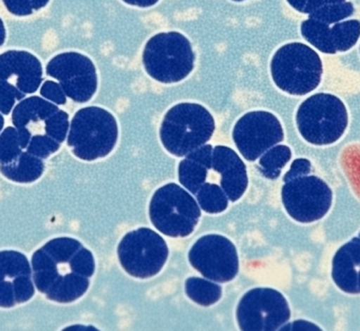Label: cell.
<instances>
[{
	"label": "cell",
	"instance_id": "6",
	"mask_svg": "<svg viewBox=\"0 0 360 331\" xmlns=\"http://www.w3.org/2000/svg\"><path fill=\"white\" fill-rule=\"evenodd\" d=\"M146 72L162 84H176L192 73L195 53L179 32H164L150 38L143 53Z\"/></svg>",
	"mask_w": 360,
	"mask_h": 331
},
{
	"label": "cell",
	"instance_id": "24",
	"mask_svg": "<svg viewBox=\"0 0 360 331\" xmlns=\"http://www.w3.org/2000/svg\"><path fill=\"white\" fill-rule=\"evenodd\" d=\"M292 158V151L288 146L278 145L270 148L260 156V172L269 180H276L281 175V170Z\"/></svg>",
	"mask_w": 360,
	"mask_h": 331
},
{
	"label": "cell",
	"instance_id": "32",
	"mask_svg": "<svg viewBox=\"0 0 360 331\" xmlns=\"http://www.w3.org/2000/svg\"><path fill=\"white\" fill-rule=\"evenodd\" d=\"M287 1L292 8H295L298 12L310 15L311 13L326 4H338V2H344L346 0H287Z\"/></svg>",
	"mask_w": 360,
	"mask_h": 331
},
{
	"label": "cell",
	"instance_id": "20",
	"mask_svg": "<svg viewBox=\"0 0 360 331\" xmlns=\"http://www.w3.org/2000/svg\"><path fill=\"white\" fill-rule=\"evenodd\" d=\"M44 172V163L41 158L29 154L25 150L14 162L0 166V173L18 184H30L41 177Z\"/></svg>",
	"mask_w": 360,
	"mask_h": 331
},
{
	"label": "cell",
	"instance_id": "35",
	"mask_svg": "<svg viewBox=\"0 0 360 331\" xmlns=\"http://www.w3.org/2000/svg\"><path fill=\"white\" fill-rule=\"evenodd\" d=\"M281 330H321V328L315 324L311 323V322L295 321L292 324L283 326Z\"/></svg>",
	"mask_w": 360,
	"mask_h": 331
},
{
	"label": "cell",
	"instance_id": "25",
	"mask_svg": "<svg viewBox=\"0 0 360 331\" xmlns=\"http://www.w3.org/2000/svg\"><path fill=\"white\" fill-rule=\"evenodd\" d=\"M199 207L207 213H221L228 208L229 199L221 187L213 182H205L197 191Z\"/></svg>",
	"mask_w": 360,
	"mask_h": 331
},
{
	"label": "cell",
	"instance_id": "37",
	"mask_svg": "<svg viewBox=\"0 0 360 331\" xmlns=\"http://www.w3.org/2000/svg\"><path fill=\"white\" fill-rule=\"evenodd\" d=\"M49 1H50V0H30L34 11H38L40 10V8H44V6L49 4Z\"/></svg>",
	"mask_w": 360,
	"mask_h": 331
},
{
	"label": "cell",
	"instance_id": "34",
	"mask_svg": "<svg viewBox=\"0 0 360 331\" xmlns=\"http://www.w3.org/2000/svg\"><path fill=\"white\" fill-rule=\"evenodd\" d=\"M8 12L16 16H29L33 14V6L30 0H2Z\"/></svg>",
	"mask_w": 360,
	"mask_h": 331
},
{
	"label": "cell",
	"instance_id": "12",
	"mask_svg": "<svg viewBox=\"0 0 360 331\" xmlns=\"http://www.w3.org/2000/svg\"><path fill=\"white\" fill-rule=\"evenodd\" d=\"M46 71L50 77L58 80L67 97L75 103H86L96 93V68L86 55L60 53L49 61Z\"/></svg>",
	"mask_w": 360,
	"mask_h": 331
},
{
	"label": "cell",
	"instance_id": "16",
	"mask_svg": "<svg viewBox=\"0 0 360 331\" xmlns=\"http://www.w3.org/2000/svg\"><path fill=\"white\" fill-rule=\"evenodd\" d=\"M212 169L221 176L220 187L229 201H238L249 184L247 168L238 154L226 146H216L213 148Z\"/></svg>",
	"mask_w": 360,
	"mask_h": 331
},
{
	"label": "cell",
	"instance_id": "4",
	"mask_svg": "<svg viewBox=\"0 0 360 331\" xmlns=\"http://www.w3.org/2000/svg\"><path fill=\"white\" fill-rule=\"evenodd\" d=\"M68 146L79 160L92 162L111 154L118 139V125L111 112L82 108L70 123Z\"/></svg>",
	"mask_w": 360,
	"mask_h": 331
},
{
	"label": "cell",
	"instance_id": "8",
	"mask_svg": "<svg viewBox=\"0 0 360 331\" xmlns=\"http://www.w3.org/2000/svg\"><path fill=\"white\" fill-rule=\"evenodd\" d=\"M120 265L137 279H149L164 268L169 256L165 239L150 228L127 233L117 248Z\"/></svg>",
	"mask_w": 360,
	"mask_h": 331
},
{
	"label": "cell",
	"instance_id": "14",
	"mask_svg": "<svg viewBox=\"0 0 360 331\" xmlns=\"http://www.w3.org/2000/svg\"><path fill=\"white\" fill-rule=\"evenodd\" d=\"M35 296L31 263L15 250L0 251V307L12 308Z\"/></svg>",
	"mask_w": 360,
	"mask_h": 331
},
{
	"label": "cell",
	"instance_id": "38",
	"mask_svg": "<svg viewBox=\"0 0 360 331\" xmlns=\"http://www.w3.org/2000/svg\"><path fill=\"white\" fill-rule=\"evenodd\" d=\"M6 42V27H4V21L0 18V46Z\"/></svg>",
	"mask_w": 360,
	"mask_h": 331
},
{
	"label": "cell",
	"instance_id": "18",
	"mask_svg": "<svg viewBox=\"0 0 360 331\" xmlns=\"http://www.w3.org/2000/svg\"><path fill=\"white\" fill-rule=\"evenodd\" d=\"M212 156L213 147L211 145H203L186 154V158L180 162V184L192 194H196L197 191L207 182V174L210 169H212Z\"/></svg>",
	"mask_w": 360,
	"mask_h": 331
},
{
	"label": "cell",
	"instance_id": "11",
	"mask_svg": "<svg viewBox=\"0 0 360 331\" xmlns=\"http://www.w3.org/2000/svg\"><path fill=\"white\" fill-rule=\"evenodd\" d=\"M193 268L205 279L217 283L232 281L239 270L238 254L234 244L218 235L200 237L188 252Z\"/></svg>",
	"mask_w": 360,
	"mask_h": 331
},
{
	"label": "cell",
	"instance_id": "3",
	"mask_svg": "<svg viewBox=\"0 0 360 331\" xmlns=\"http://www.w3.org/2000/svg\"><path fill=\"white\" fill-rule=\"evenodd\" d=\"M273 82L288 94H309L321 85L323 61L316 51L302 42L279 48L271 61Z\"/></svg>",
	"mask_w": 360,
	"mask_h": 331
},
{
	"label": "cell",
	"instance_id": "29",
	"mask_svg": "<svg viewBox=\"0 0 360 331\" xmlns=\"http://www.w3.org/2000/svg\"><path fill=\"white\" fill-rule=\"evenodd\" d=\"M60 143L46 135H32L27 151L44 160L60 149Z\"/></svg>",
	"mask_w": 360,
	"mask_h": 331
},
{
	"label": "cell",
	"instance_id": "9",
	"mask_svg": "<svg viewBox=\"0 0 360 331\" xmlns=\"http://www.w3.org/2000/svg\"><path fill=\"white\" fill-rule=\"evenodd\" d=\"M281 199L293 220L309 224L327 216L331 209L333 192L319 176L304 175L285 182Z\"/></svg>",
	"mask_w": 360,
	"mask_h": 331
},
{
	"label": "cell",
	"instance_id": "27",
	"mask_svg": "<svg viewBox=\"0 0 360 331\" xmlns=\"http://www.w3.org/2000/svg\"><path fill=\"white\" fill-rule=\"evenodd\" d=\"M354 13V6L352 2L344 1L338 4H326L321 6L314 12L311 13V18L323 21L328 25L340 23L350 17Z\"/></svg>",
	"mask_w": 360,
	"mask_h": 331
},
{
	"label": "cell",
	"instance_id": "7",
	"mask_svg": "<svg viewBox=\"0 0 360 331\" xmlns=\"http://www.w3.org/2000/svg\"><path fill=\"white\" fill-rule=\"evenodd\" d=\"M149 214L152 224L165 235L184 237L194 231L201 212L188 191L177 184H167L152 196Z\"/></svg>",
	"mask_w": 360,
	"mask_h": 331
},
{
	"label": "cell",
	"instance_id": "19",
	"mask_svg": "<svg viewBox=\"0 0 360 331\" xmlns=\"http://www.w3.org/2000/svg\"><path fill=\"white\" fill-rule=\"evenodd\" d=\"M58 106L39 96L27 97L13 109L12 122L16 128H25L31 124L44 122L59 111Z\"/></svg>",
	"mask_w": 360,
	"mask_h": 331
},
{
	"label": "cell",
	"instance_id": "36",
	"mask_svg": "<svg viewBox=\"0 0 360 331\" xmlns=\"http://www.w3.org/2000/svg\"><path fill=\"white\" fill-rule=\"evenodd\" d=\"M130 6H139V8H149L158 4L160 0H122Z\"/></svg>",
	"mask_w": 360,
	"mask_h": 331
},
{
	"label": "cell",
	"instance_id": "41",
	"mask_svg": "<svg viewBox=\"0 0 360 331\" xmlns=\"http://www.w3.org/2000/svg\"><path fill=\"white\" fill-rule=\"evenodd\" d=\"M233 1H243V0H233Z\"/></svg>",
	"mask_w": 360,
	"mask_h": 331
},
{
	"label": "cell",
	"instance_id": "23",
	"mask_svg": "<svg viewBox=\"0 0 360 331\" xmlns=\"http://www.w3.org/2000/svg\"><path fill=\"white\" fill-rule=\"evenodd\" d=\"M186 294L193 302L207 307L220 300L222 289L214 282L200 277H190L186 281Z\"/></svg>",
	"mask_w": 360,
	"mask_h": 331
},
{
	"label": "cell",
	"instance_id": "15",
	"mask_svg": "<svg viewBox=\"0 0 360 331\" xmlns=\"http://www.w3.org/2000/svg\"><path fill=\"white\" fill-rule=\"evenodd\" d=\"M16 76V87L32 94L42 82V65L39 59L27 51H6L0 55V80H8Z\"/></svg>",
	"mask_w": 360,
	"mask_h": 331
},
{
	"label": "cell",
	"instance_id": "31",
	"mask_svg": "<svg viewBox=\"0 0 360 331\" xmlns=\"http://www.w3.org/2000/svg\"><path fill=\"white\" fill-rule=\"evenodd\" d=\"M40 94L57 106L65 105L67 103V95L61 88L60 84L53 82V80H46L42 84L41 88H40Z\"/></svg>",
	"mask_w": 360,
	"mask_h": 331
},
{
	"label": "cell",
	"instance_id": "42",
	"mask_svg": "<svg viewBox=\"0 0 360 331\" xmlns=\"http://www.w3.org/2000/svg\"><path fill=\"white\" fill-rule=\"evenodd\" d=\"M359 237H360V233H359Z\"/></svg>",
	"mask_w": 360,
	"mask_h": 331
},
{
	"label": "cell",
	"instance_id": "1",
	"mask_svg": "<svg viewBox=\"0 0 360 331\" xmlns=\"http://www.w3.org/2000/svg\"><path fill=\"white\" fill-rule=\"evenodd\" d=\"M35 287L53 302L67 304L82 298L95 273L92 252L79 241L60 237L51 239L32 256Z\"/></svg>",
	"mask_w": 360,
	"mask_h": 331
},
{
	"label": "cell",
	"instance_id": "2",
	"mask_svg": "<svg viewBox=\"0 0 360 331\" xmlns=\"http://www.w3.org/2000/svg\"><path fill=\"white\" fill-rule=\"evenodd\" d=\"M215 131V120L203 106L181 103L171 108L160 126V141L169 154L182 158L205 145Z\"/></svg>",
	"mask_w": 360,
	"mask_h": 331
},
{
	"label": "cell",
	"instance_id": "13",
	"mask_svg": "<svg viewBox=\"0 0 360 331\" xmlns=\"http://www.w3.org/2000/svg\"><path fill=\"white\" fill-rule=\"evenodd\" d=\"M283 137V126L278 118L266 111L245 114L233 129L235 145L249 162H254L270 148L281 143Z\"/></svg>",
	"mask_w": 360,
	"mask_h": 331
},
{
	"label": "cell",
	"instance_id": "21",
	"mask_svg": "<svg viewBox=\"0 0 360 331\" xmlns=\"http://www.w3.org/2000/svg\"><path fill=\"white\" fill-rule=\"evenodd\" d=\"M27 128L8 127L0 133V166L14 162L23 150L27 149L32 139Z\"/></svg>",
	"mask_w": 360,
	"mask_h": 331
},
{
	"label": "cell",
	"instance_id": "5",
	"mask_svg": "<svg viewBox=\"0 0 360 331\" xmlns=\"http://www.w3.org/2000/svg\"><path fill=\"white\" fill-rule=\"evenodd\" d=\"M348 124V110L344 101L328 93H317L309 97L296 113L300 135L312 145L336 143L346 132Z\"/></svg>",
	"mask_w": 360,
	"mask_h": 331
},
{
	"label": "cell",
	"instance_id": "40",
	"mask_svg": "<svg viewBox=\"0 0 360 331\" xmlns=\"http://www.w3.org/2000/svg\"><path fill=\"white\" fill-rule=\"evenodd\" d=\"M4 116H2V113H0V132L2 131V128H4Z\"/></svg>",
	"mask_w": 360,
	"mask_h": 331
},
{
	"label": "cell",
	"instance_id": "33",
	"mask_svg": "<svg viewBox=\"0 0 360 331\" xmlns=\"http://www.w3.org/2000/svg\"><path fill=\"white\" fill-rule=\"evenodd\" d=\"M311 171H312V165H311L310 161L307 158H298V160L294 161L289 171L285 173L283 182H285L288 180L300 177V176L309 175Z\"/></svg>",
	"mask_w": 360,
	"mask_h": 331
},
{
	"label": "cell",
	"instance_id": "17",
	"mask_svg": "<svg viewBox=\"0 0 360 331\" xmlns=\"http://www.w3.org/2000/svg\"><path fill=\"white\" fill-rule=\"evenodd\" d=\"M332 279L346 294H360V237L338 250L332 262Z\"/></svg>",
	"mask_w": 360,
	"mask_h": 331
},
{
	"label": "cell",
	"instance_id": "39",
	"mask_svg": "<svg viewBox=\"0 0 360 331\" xmlns=\"http://www.w3.org/2000/svg\"><path fill=\"white\" fill-rule=\"evenodd\" d=\"M67 330H96L93 327H80V326H72V327L67 328Z\"/></svg>",
	"mask_w": 360,
	"mask_h": 331
},
{
	"label": "cell",
	"instance_id": "28",
	"mask_svg": "<svg viewBox=\"0 0 360 331\" xmlns=\"http://www.w3.org/2000/svg\"><path fill=\"white\" fill-rule=\"evenodd\" d=\"M69 129V114L63 110H59L44 120V135H49L58 143L63 144L65 141Z\"/></svg>",
	"mask_w": 360,
	"mask_h": 331
},
{
	"label": "cell",
	"instance_id": "10",
	"mask_svg": "<svg viewBox=\"0 0 360 331\" xmlns=\"http://www.w3.org/2000/svg\"><path fill=\"white\" fill-rule=\"evenodd\" d=\"M239 328L245 331L278 330L291 311L287 299L273 288H254L241 298L236 311Z\"/></svg>",
	"mask_w": 360,
	"mask_h": 331
},
{
	"label": "cell",
	"instance_id": "26",
	"mask_svg": "<svg viewBox=\"0 0 360 331\" xmlns=\"http://www.w3.org/2000/svg\"><path fill=\"white\" fill-rule=\"evenodd\" d=\"M332 39L338 52H346L357 44L360 37L359 20H347L336 23L331 27Z\"/></svg>",
	"mask_w": 360,
	"mask_h": 331
},
{
	"label": "cell",
	"instance_id": "30",
	"mask_svg": "<svg viewBox=\"0 0 360 331\" xmlns=\"http://www.w3.org/2000/svg\"><path fill=\"white\" fill-rule=\"evenodd\" d=\"M16 86L8 80H0V113L8 115L14 108L16 101H22L25 97Z\"/></svg>",
	"mask_w": 360,
	"mask_h": 331
},
{
	"label": "cell",
	"instance_id": "22",
	"mask_svg": "<svg viewBox=\"0 0 360 331\" xmlns=\"http://www.w3.org/2000/svg\"><path fill=\"white\" fill-rule=\"evenodd\" d=\"M300 31L304 39L321 52L326 54L338 52L332 39L331 27L328 23L310 17L302 23Z\"/></svg>",
	"mask_w": 360,
	"mask_h": 331
}]
</instances>
